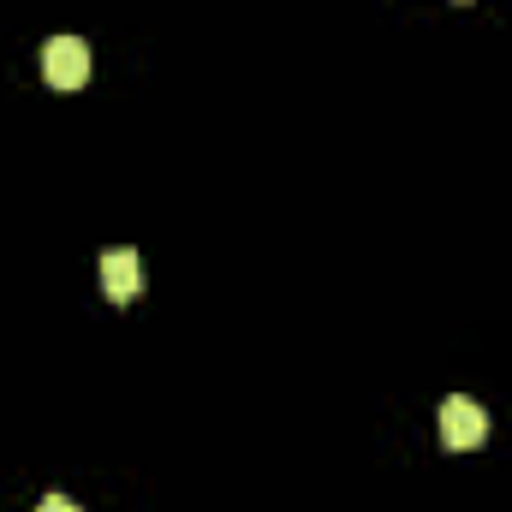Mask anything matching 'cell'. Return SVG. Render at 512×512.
<instances>
[{"mask_svg":"<svg viewBox=\"0 0 512 512\" xmlns=\"http://www.w3.org/2000/svg\"><path fill=\"white\" fill-rule=\"evenodd\" d=\"M42 78H48L54 90H78V84L90 78V48H84V36H48V48H42Z\"/></svg>","mask_w":512,"mask_h":512,"instance_id":"obj_2","label":"cell"},{"mask_svg":"<svg viewBox=\"0 0 512 512\" xmlns=\"http://www.w3.org/2000/svg\"><path fill=\"white\" fill-rule=\"evenodd\" d=\"M441 441H447V453H471V447H483L489 441V411L477 405V399H447L441 405Z\"/></svg>","mask_w":512,"mask_h":512,"instance_id":"obj_1","label":"cell"},{"mask_svg":"<svg viewBox=\"0 0 512 512\" xmlns=\"http://www.w3.org/2000/svg\"><path fill=\"white\" fill-rule=\"evenodd\" d=\"M36 512H84L78 501H66V495H42V507Z\"/></svg>","mask_w":512,"mask_h":512,"instance_id":"obj_4","label":"cell"},{"mask_svg":"<svg viewBox=\"0 0 512 512\" xmlns=\"http://www.w3.org/2000/svg\"><path fill=\"white\" fill-rule=\"evenodd\" d=\"M137 286H143V262H137V251H131V245L102 251V292H108L114 304H131Z\"/></svg>","mask_w":512,"mask_h":512,"instance_id":"obj_3","label":"cell"}]
</instances>
